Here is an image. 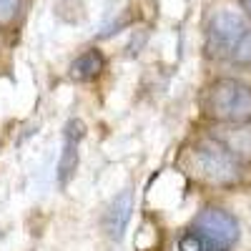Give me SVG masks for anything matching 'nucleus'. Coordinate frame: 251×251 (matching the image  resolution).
Instances as JSON below:
<instances>
[{
  "instance_id": "f257e3e1",
  "label": "nucleus",
  "mask_w": 251,
  "mask_h": 251,
  "mask_svg": "<svg viewBox=\"0 0 251 251\" xmlns=\"http://www.w3.org/2000/svg\"><path fill=\"white\" fill-rule=\"evenodd\" d=\"M201 108L219 126L251 123V86L239 78H216L203 91Z\"/></svg>"
},
{
  "instance_id": "f03ea898",
  "label": "nucleus",
  "mask_w": 251,
  "mask_h": 251,
  "mask_svg": "<svg viewBox=\"0 0 251 251\" xmlns=\"http://www.w3.org/2000/svg\"><path fill=\"white\" fill-rule=\"evenodd\" d=\"M191 166L199 178L214 186H234L241 181L244 166L228 153L216 138H203L191 149Z\"/></svg>"
},
{
  "instance_id": "7ed1b4c3",
  "label": "nucleus",
  "mask_w": 251,
  "mask_h": 251,
  "mask_svg": "<svg viewBox=\"0 0 251 251\" xmlns=\"http://www.w3.org/2000/svg\"><path fill=\"white\" fill-rule=\"evenodd\" d=\"M194 231L208 244L211 251H231L239 244L241 226L234 214H228L221 206H206L194 216Z\"/></svg>"
},
{
  "instance_id": "20e7f679",
  "label": "nucleus",
  "mask_w": 251,
  "mask_h": 251,
  "mask_svg": "<svg viewBox=\"0 0 251 251\" xmlns=\"http://www.w3.org/2000/svg\"><path fill=\"white\" fill-rule=\"evenodd\" d=\"M246 33L244 15L231 8H219L211 13L206 23V55L208 58H226L231 55L239 38Z\"/></svg>"
},
{
  "instance_id": "39448f33",
  "label": "nucleus",
  "mask_w": 251,
  "mask_h": 251,
  "mask_svg": "<svg viewBox=\"0 0 251 251\" xmlns=\"http://www.w3.org/2000/svg\"><path fill=\"white\" fill-rule=\"evenodd\" d=\"M86 136V126L78 118H71L63 128V149H60V158L55 166V181L60 188H68V183L75 178L78 171V163H80V141Z\"/></svg>"
},
{
  "instance_id": "423d86ee",
  "label": "nucleus",
  "mask_w": 251,
  "mask_h": 251,
  "mask_svg": "<svg viewBox=\"0 0 251 251\" xmlns=\"http://www.w3.org/2000/svg\"><path fill=\"white\" fill-rule=\"evenodd\" d=\"M133 208H136V199H133L131 188H123V191H118L111 199L106 214H103V231L108 234L111 241L123 239L126 228H128V224L133 219Z\"/></svg>"
},
{
  "instance_id": "0eeeda50",
  "label": "nucleus",
  "mask_w": 251,
  "mask_h": 251,
  "mask_svg": "<svg viewBox=\"0 0 251 251\" xmlns=\"http://www.w3.org/2000/svg\"><path fill=\"white\" fill-rule=\"evenodd\" d=\"M211 138H216L224 149L231 153L241 166L251 163V126H219L211 131Z\"/></svg>"
},
{
  "instance_id": "6e6552de",
  "label": "nucleus",
  "mask_w": 251,
  "mask_h": 251,
  "mask_svg": "<svg viewBox=\"0 0 251 251\" xmlns=\"http://www.w3.org/2000/svg\"><path fill=\"white\" fill-rule=\"evenodd\" d=\"M103 68H106V55H103V50L98 48H88V50H83L73 63H71V78L78 80V83H86V80H93L103 73Z\"/></svg>"
},
{
  "instance_id": "1a4fd4ad",
  "label": "nucleus",
  "mask_w": 251,
  "mask_h": 251,
  "mask_svg": "<svg viewBox=\"0 0 251 251\" xmlns=\"http://www.w3.org/2000/svg\"><path fill=\"white\" fill-rule=\"evenodd\" d=\"M231 63L239 68H251V28H246V33L239 38V43L231 50Z\"/></svg>"
},
{
  "instance_id": "9d476101",
  "label": "nucleus",
  "mask_w": 251,
  "mask_h": 251,
  "mask_svg": "<svg viewBox=\"0 0 251 251\" xmlns=\"http://www.w3.org/2000/svg\"><path fill=\"white\" fill-rule=\"evenodd\" d=\"M178 251H211V249H208V244L191 228V231H186L178 239Z\"/></svg>"
},
{
  "instance_id": "9b49d317",
  "label": "nucleus",
  "mask_w": 251,
  "mask_h": 251,
  "mask_svg": "<svg viewBox=\"0 0 251 251\" xmlns=\"http://www.w3.org/2000/svg\"><path fill=\"white\" fill-rule=\"evenodd\" d=\"M20 8V0H0V28L10 25Z\"/></svg>"
},
{
  "instance_id": "f8f14e48",
  "label": "nucleus",
  "mask_w": 251,
  "mask_h": 251,
  "mask_svg": "<svg viewBox=\"0 0 251 251\" xmlns=\"http://www.w3.org/2000/svg\"><path fill=\"white\" fill-rule=\"evenodd\" d=\"M239 3H241V10L251 18V0H239Z\"/></svg>"
}]
</instances>
